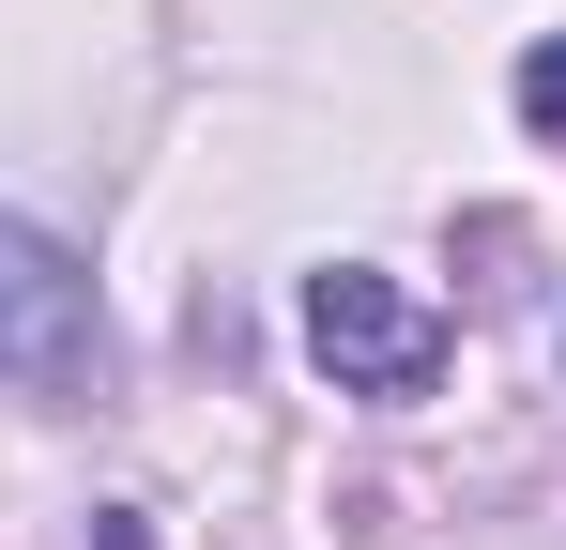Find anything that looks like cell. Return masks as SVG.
<instances>
[{
	"label": "cell",
	"instance_id": "obj_3",
	"mask_svg": "<svg viewBox=\"0 0 566 550\" xmlns=\"http://www.w3.org/2000/svg\"><path fill=\"white\" fill-rule=\"evenodd\" d=\"M521 123H536V138H566V31H536V46H521Z\"/></svg>",
	"mask_w": 566,
	"mask_h": 550
},
{
	"label": "cell",
	"instance_id": "obj_2",
	"mask_svg": "<svg viewBox=\"0 0 566 550\" xmlns=\"http://www.w3.org/2000/svg\"><path fill=\"white\" fill-rule=\"evenodd\" d=\"M306 367L337 398H429L444 382V306H413L382 261H322L306 275Z\"/></svg>",
	"mask_w": 566,
	"mask_h": 550
},
{
	"label": "cell",
	"instance_id": "obj_1",
	"mask_svg": "<svg viewBox=\"0 0 566 550\" xmlns=\"http://www.w3.org/2000/svg\"><path fill=\"white\" fill-rule=\"evenodd\" d=\"M0 382L15 398H93L107 382V306H93V261L31 214H0Z\"/></svg>",
	"mask_w": 566,
	"mask_h": 550
}]
</instances>
